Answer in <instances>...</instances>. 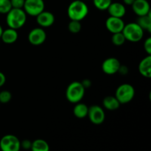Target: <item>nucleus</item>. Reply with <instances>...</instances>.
<instances>
[{
  "instance_id": "1",
  "label": "nucleus",
  "mask_w": 151,
  "mask_h": 151,
  "mask_svg": "<svg viewBox=\"0 0 151 151\" xmlns=\"http://www.w3.org/2000/svg\"><path fill=\"white\" fill-rule=\"evenodd\" d=\"M88 13V7L83 0H75L69 4L67 14L70 20H83Z\"/></svg>"
},
{
  "instance_id": "2",
  "label": "nucleus",
  "mask_w": 151,
  "mask_h": 151,
  "mask_svg": "<svg viewBox=\"0 0 151 151\" xmlns=\"http://www.w3.org/2000/svg\"><path fill=\"white\" fill-rule=\"evenodd\" d=\"M6 16V23L8 27L18 30L25 24L27 15L23 9L12 8Z\"/></svg>"
},
{
  "instance_id": "3",
  "label": "nucleus",
  "mask_w": 151,
  "mask_h": 151,
  "mask_svg": "<svg viewBox=\"0 0 151 151\" xmlns=\"http://www.w3.org/2000/svg\"><path fill=\"white\" fill-rule=\"evenodd\" d=\"M85 88L79 81H73L67 86L66 90V98L71 103H80L85 95Z\"/></svg>"
},
{
  "instance_id": "4",
  "label": "nucleus",
  "mask_w": 151,
  "mask_h": 151,
  "mask_svg": "<svg viewBox=\"0 0 151 151\" xmlns=\"http://www.w3.org/2000/svg\"><path fill=\"white\" fill-rule=\"evenodd\" d=\"M122 33L126 41L132 43H137L141 41L144 37L145 31L137 22H130L125 24Z\"/></svg>"
},
{
  "instance_id": "5",
  "label": "nucleus",
  "mask_w": 151,
  "mask_h": 151,
  "mask_svg": "<svg viewBox=\"0 0 151 151\" xmlns=\"http://www.w3.org/2000/svg\"><path fill=\"white\" fill-rule=\"evenodd\" d=\"M135 96V88L129 83L119 85L115 91V97L120 104H126L132 101Z\"/></svg>"
},
{
  "instance_id": "6",
  "label": "nucleus",
  "mask_w": 151,
  "mask_h": 151,
  "mask_svg": "<svg viewBox=\"0 0 151 151\" xmlns=\"http://www.w3.org/2000/svg\"><path fill=\"white\" fill-rule=\"evenodd\" d=\"M21 141L13 134H6L0 139L1 151H20Z\"/></svg>"
},
{
  "instance_id": "7",
  "label": "nucleus",
  "mask_w": 151,
  "mask_h": 151,
  "mask_svg": "<svg viewBox=\"0 0 151 151\" xmlns=\"http://www.w3.org/2000/svg\"><path fill=\"white\" fill-rule=\"evenodd\" d=\"M45 9L44 0H25L23 10L27 15L36 17Z\"/></svg>"
},
{
  "instance_id": "8",
  "label": "nucleus",
  "mask_w": 151,
  "mask_h": 151,
  "mask_svg": "<svg viewBox=\"0 0 151 151\" xmlns=\"http://www.w3.org/2000/svg\"><path fill=\"white\" fill-rule=\"evenodd\" d=\"M87 116L92 124L101 125L104 122L105 119H106V113H105L104 109L101 106L93 105L88 107Z\"/></svg>"
},
{
  "instance_id": "9",
  "label": "nucleus",
  "mask_w": 151,
  "mask_h": 151,
  "mask_svg": "<svg viewBox=\"0 0 151 151\" xmlns=\"http://www.w3.org/2000/svg\"><path fill=\"white\" fill-rule=\"evenodd\" d=\"M46 39L47 32L42 27L33 28L28 34V41L33 46L41 45L45 42Z\"/></svg>"
},
{
  "instance_id": "10",
  "label": "nucleus",
  "mask_w": 151,
  "mask_h": 151,
  "mask_svg": "<svg viewBox=\"0 0 151 151\" xmlns=\"http://www.w3.org/2000/svg\"><path fill=\"white\" fill-rule=\"evenodd\" d=\"M120 65L121 63L116 58H108L102 63V70L106 75H114L118 72Z\"/></svg>"
},
{
  "instance_id": "11",
  "label": "nucleus",
  "mask_w": 151,
  "mask_h": 151,
  "mask_svg": "<svg viewBox=\"0 0 151 151\" xmlns=\"http://www.w3.org/2000/svg\"><path fill=\"white\" fill-rule=\"evenodd\" d=\"M125 24V22L122 18L109 16L106 21V29L112 34L122 32Z\"/></svg>"
},
{
  "instance_id": "12",
  "label": "nucleus",
  "mask_w": 151,
  "mask_h": 151,
  "mask_svg": "<svg viewBox=\"0 0 151 151\" xmlns=\"http://www.w3.org/2000/svg\"><path fill=\"white\" fill-rule=\"evenodd\" d=\"M131 7L137 16H145L150 13V5L147 0H135Z\"/></svg>"
},
{
  "instance_id": "13",
  "label": "nucleus",
  "mask_w": 151,
  "mask_h": 151,
  "mask_svg": "<svg viewBox=\"0 0 151 151\" xmlns=\"http://www.w3.org/2000/svg\"><path fill=\"white\" fill-rule=\"evenodd\" d=\"M55 20V16L53 15V13L45 10L36 16L37 24L39 25L40 27L42 28L51 27L54 24Z\"/></svg>"
},
{
  "instance_id": "14",
  "label": "nucleus",
  "mask_w": 151,
  "mask_h": 151,
  "mask_svg": "<svg viewBox=\"0 0 151 151\" xmlns=\"http://www.w3.org/2000/svg\"><path fill=\"white\" fill-rule=\"evenodd\" d=\"M107 10L110 16L122 18V19L126 13V8H125V4L120 2H111Z\"/></svg>"
},
{
  "instance_id": "15",
  "label": "nucleus",
  "mask_w": 151,
  "mask_h": 151,
  "mask_svg": "<svg viewBox=\"0 0 151 151\" xmlns=\"http://www.w3.org/2000/svg\"><path fill=\"white\" fill-rule=\"evenodd\" d=\"M139 72L146 78H151V55H147L140 61L139 64Z\"/></svg>"
},
{
  "instance_id": "16",
  "label": "nucleus",
  "mask_w": 151,
  "mask_h": 151,
  "mask_svg": "<svg viewBox=\"0 0 151 151\" xmlns=\"http://www.w3.org/2000/svg\"><path fill=\"white\" fill-rule=\"evenodd\" d=\"M19 38V34L16 29L8 27L7 29L3 30L1 34V39L4 43L7 44H11L16 42Z\"/></svg>"
},
{
  "instance_id": "17",
  "label": "nucleus",
  "mask_w": 151,
  "mask_h": 151,
  "mask_svg": "<svg viewBox=\"0 0 151 151\" xmlns=\"http://www.w3.org/2000/svg\"><path fill=\"white\" fill-rule=\"evenodd\" d=\"M120 105L115 96H107L103 100V106L106 110L116 111L119 109Z\"/></svg>"
},
{
  "instance_id": "18",
  "label": "nucleus",
  "mask_w": 151,
  "mask_h": 151,
  "mask_svg": "<svg viewBox=\"0 0 151 151\" xmlns=\"http://www.w3.org/2000/svg\"><path fill=\"white\" fill-rule=\"evenodd\" d=\"M88 107L81 102L75 104V107L73 109V114L75 116H76L78 119H84L88 115Z\"/></svg>"
},
{
  "instance_id": "19",
  "label": "nucleus",
  "mask_w": 151,
  "mask_h": 151,
  "mask_svg": "<svg viewBox=\"0 0 151 151\" xmlns=\"http://www.w3.org/2000/svg\"><path fill=\"white\" fill-rule=\"evenodd\" d=\"M137 23L141 27L142 29L144 31L147 32H151V14L145 15L142 16H138L137 20Z\"/></svg>"
},
{
  "instance_id": "20",
  "label": "nucleus",
  "mask_w": 151,
  "mask_h": 151,
  "mask_svg": "<svg viewBox=\"0 0 151 151\" xmlns=\"http://www.w3.org/2000/svg\"><path fill=\"white\" fill-rule=\"evenodd\" d=\"M31 151H50L48 142L42 139H37L32 142Z\"/></svg>"
},
{
  "instance_id": "21",
  "label": "nucleus",
  "mask_w": 151,
  "mask_h": 151,
  "mask_svg": "<svg viewBox=\"0 0 151 151\" xmlns=\"http://www.w3.org/2000/svg\"><path fill=\"white\" fill-rule=\"evenodd\" d=\"M111 41L113 43L114 45L115 46H122L125 44L126 41L125 36H124L122 32H116V33H114L111 37Z\"/></svg>"
},
{
  "instance_id": "22",
  "label": "nucleus",
  "mask_w": 151,
  "mask_h": 151,
  "mask_svg": "<svg viewBox=\"0 0 151 151\" xmlns=\"http://www.w3.org/2000/svg\"><path fill=\"white\" fill-rule=\"evenodd\" d=\"M112 0H93L94 7L99 10H107L110 4H111Z\"/></svg>"
},
{
  "instance_id": "23",
  "label": "nucleus",
  "mask_w": 151,
  "mask_h": 151,
  "mask_svg": "<svg viewBox=\"0 0 151 151\" xmlns=\"http://www.w3.org/2000/svg\"><path fill=\"white\" fill-rule=\"evenodd\" d=\"M81 28H82V25L79 21L71 20L68 24V29L69 32L73 34L78 33L81 30Z\"/></svg>"
},
{
  "instance_id": "24",
  "label": "nucleus",
  "mask_w": 151,
  "mask_h": 151,
  "mask_svg": "<svg viewBox=\"0 0 151 151\" xmlns=\"http://www.w3.org/2000/svg\"><path fill=\"white\" fill-rule=\"evenodd\" d=\"M12 9L10 0H0V13L7 14Z\"/></svg>"
},
{
  "instance_id": "25",
  "label": "nucleus",
  "mask_w": 151,
  "mask_h": 151,
  "mask_svg": "<svg viewBox=\"0 0 151 151\" xmlns=\"http://www.w3.org/2000/svg\"><path fill=\"white\" fill-rule=\"evenodd\" d=\"M12 94L7 90L0 91V103H7L11 100Z\"/></svg>"
},
{
  "instance_id": "26",
  "label": "nucleus",
  "mask_w": 151,
  "mask_h": 151,
  "mask_svg": "<svg viewBox=\"0 0 151 151\" xmlns=\"http://www.w3.org/2000/svg\"><path fill=\"white\" fill-rule=\"evenodd\" d=\"M12 8L23 9L25 0H10Z\"/></svg>"
},
{
  "instance_id": "27",
  "label": "nucleus",
  "mask_w": 151,
  "mask_h": 151,
  "mask_svg": "<svg viewBox=\"0 0 151 151\" xmlns=\"http://www.w3.org/2000/svg\"><path fill=\"white\" fill-rule=\"evenodd\" d=\"M32 147V142L29 139H24L21 142V148L25 150H30Z\"/></svg>"
},
{
  "instance_id": "28",
  "label": "nucleus",
  "mask_w": 151,
  "mask_h": 151,
  "mask_svg": "<svg viewBox=\"0 0 151 151\" xmlns=\"http://www.w3.org/2000/svg\"><path fill=\"white\" fill-rule=\"evenodd\" d=\"M144 49L147 55H151V38H146V40L144 42Z\"/></svg>"
},
{
  "instance_id": "29",
  "label": "nucleus",
  "mask_w": 151,
  "mask_h": 151,
  "mask_svg": "<svg viewBox=\"0 0 151 151\" xmlns=\"http://www.w3.org/2000/svg\"><path fill=\"white\" fill-rule=\"evenodd\" d=\"M117 73L121 74L122 75H126L128 73V68L126 66H125V65L121 64Z\"/></svg>"
},
{
  "instance_id": "30",
  "label": "nucleus",
  "mask_w": 151,
  "mask_h": 151,
  "mask_svg": "<svg viewBox=\"0 0 151 151\" xmlns=\"http://www.w3.org/2000/svg\"><path fill=\"white\" fill-rule=\"evenodd\" d=\"M81 83H82L83 86L85 88V89L90 88V87H91V81H90V80H88V79H84L83 81L82 82H81Z\"/></svg>"
},
{
  "instance_id": "31",
  "label": "nucleus",
  "mask_w": 151,
  "mask_h": 151,
  "mask_svg": "<svg viewBox=\"0 0 151 151\" xmlns=\"http://www.w3.org/2000/svg\"><path fill=\"white\" fill-rule=\"evenodd\" d=\"M6 83V77L3 72H0V87L3 86Z\"/></svg>"
},
{
  "instance_id": "32",
  "label": "nucleus",
  "mask_w": 151,
  "mask_h": 151,
  "mask_svg": "<svg viewBox=\"0 0 151 151\" xmlns=\"http://www.w3.org/2000/svg\"><path fill=\"white\" fill-rule=\"evenodd\" d=\"M134 1H135V0H123V3L125 4V5L131 6Z\"/></svg>"
},
{
  "instance_id": "33",
  "label": "nucleus",
  "mask_w": 151,
  "mask_h": 151,
  "mask_svg": "<svg viewBox=\"0 0 151 151\" xmlns=\"http://www.w3.org/2000/svg\"><path fill=\"white\" fill-rule=\"evenodd\" d=\"M3 30H4V29H3L2 27H1V25H0V38H1V34H2V32H3Z\"/></svg>"
},
{
  "instance_id": "34",
  "label": "nucleus",
  "mask_w": 151,
  "mask_h": 151,
  "mask_svg": "<svg viewBox=\"0 0 151 151\" xmlns=\"http://www.w3.org/2000/svg\"><path fill=\"white\" fill-rule=\"evenodd\" d=\"M86 1H88V0H86Z\"/></svg>"
}]
</instances>
